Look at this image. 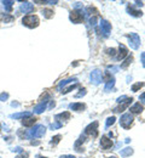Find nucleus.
I'll use <instances>...</instances> for the list:
<instances>
[{"label":"nucleus","mask_w":145,"mask_h":158,"mask_svg":"<svg viewBox=\"0 0 145 158\" xmlns=\"http://www.w3.org/2000/svg\"><path fill=\"white\" fill-rule=\"evenodd\" d=\"M22 23L28 27V28H35L39 26L40 21H39V17L35 16V15H29V16H25L22 18Z\"/></svg>","instance_id":"f257e3e1"},{"label":"nucleus","mask_w":145,"mask_h":158,"mask_svg":"<svg viewBox=\"0 0 145 158\" xmlns=\"http://www.w3.org/2000/svg\"><path fill=\"white\" fill-rule=\"evenodd\" d=\"M45 131H46V129H45V126L44 125H35L33 129L29 131L28 134H29V137H36V139H39V137H41V136H44V134H45Z\"/></svg>","instance_id":"f03ea898"},{"label":"nucleus","mask_w":145,"mask_h":158,"mask_svg":"<svg viewBox=\"0 0 145 158\" xmlns=\"http://www.w3.org/2000/svg\"><path fill=\"white\" fill-rule=\"evenodd\" d=\"M128 39H129V46L133 49V50H137L140 45V38L137 33H131V34H127L126 35Z\"/></svg>","instance_id":"7ed1b4c3"},{"label":"nucleus","mask_w":145,"mask_h":158,"mask_svg":"<svg viewBox=\"0 0 145 158\" xmlns=\"http://www.w3.org/2000/svg\"><path fill=\"white\" fill-rule=\"evenodd\" d=\"M132 123H133V116L131 113H124L120 119V124L124 129H129Z\"/></svg>","instance_id":"20e7f679"},{"label":"nucleus","mask_w":145,"mask_h":158,"mask_svg":"<svg viewBox=\"0 0 145 158\" xmlns=\"http://www.w3.org/2000/svg\"><path fill=\"white\" fill-rule=\"evenodd\" d=\"M91 82L94 84V85H98L102 83V79H103V74L99 70H94L91 72Z\"/></svg>","instance_id":"39448f33"},{"label":"nucleus","mask_w":145,"mask_h":158,"mask_svg":"<svg viewBox=\"0 0 145 158\" xmlns=\"http://www.w3.org/2000/svg\"><path fill=\"white\" fill-rule=\"evenodd\" d=\"M97 128H98V122H93L88 126H86L85 134L86 135H92L93 137H97V135H98V130H97Z\"/></svg>","instance_id":"423d86ee"},{"label":"nucleus","mask_w":145,"mask_h":158,"mask_svg":"<svg viewBox=\"0 0 145 158\" xmlns=\"http://www.w3.org/2000/svg\"><path fill=\"white\" fill-rule=\"evenodd\" d=\"M69 18H70V21L73 23H81L82 19H83V16H82V14L79 11V10H74V11L70 12Z\"/></svg>","instance_id":"0eeeda50"},{"label":"nucleus","mask_w":145,"mask_h":158,"mask_svg":"<svg viewBox=\"0 0 145 158\" xmlns=\"http://www.w3.org/2000/svg\"><path fill=\"white\" fill-rule=\"evenodd\" d=\"M100 28H102V31H103V34L105 37H108L110 34V31H111V24L106 21V19H102L100 21Z\"/></svg>","instance_id":"6e6552de"},{"label":"nucleus","mask_w":145,"mask_h":158,"mask_svg":"<svg viewBox=\"0 0 145 158\" xmlns=\"http://www.w3.org/2000/svg\"><path fill=\"white\" fill-rule=\"evenodd\" d=\"M19 10H21V11H22L23 14H30V12H33V11H34L35 9H34V5H33V4L25 1V3H23V4L21 5Z\"/></svg>","instance_id":"1a4fd4ad"},{"label":"nucleus","mask_w":145,"mask_h":158,"mask_svg":"<svg viewBox=\"0 0 145 158\" xmlns=\"http://www.w3.org/2000/svg\"><path fill=\"white\" fill-rule=\"evenodd\" d=\"M132 101H133V98H132V97H131V98L128 97L127 100H126L123 103H121L119 107H116L115 110H114V112H115V113H119V112H122V111H124L126 108H127V107L131 105V102H132Z\"/></svg>","instance_id":"9d476101"},{"label":"nucleus","mask_w":145,"mask_h":158,"mask_svg":"<svg viewBox=\"0 0 145 158\" xmlns=\"http://www.w3.org/2000/svg\"><path fill=\"white\" fill-rule=\"evenodd\" d=\"M128 55V50H127V47H126L123 44H121L120 45V47H119V55L116 56V58L120 61V60H123V58Z\"/></svg>","instance_id":"9b49d317"},{"label":"nucleus","mask_w":145,"mask_h":158,"mask_svg":"<svg viewBox=\"0 0 145 158\" xmlns=\"http://www.w3.org/2000/svg\"><path fill=\"white\" fill-rule=\"evenodd\" d=\"M100 146H102L103 150H109L110 147L112 146V141L110 139H108L106 136H103L102 140H100Z\"/></svg>","instance_id":"f8f14e48"},{"label":"nucleus","mask_w":145,"mask_h":158,"mask_svg":"<svg viewBox=\"0 0 145 158\" xmlns=\"http://www.w3.org/2000/svg\"><path fill=\"white\" fill-rule=\"evenodd\" d=\"M47 102H48L47 100L41 101L37 106L34 107V111H33V112H35V113H37V114H39V113H42V112L46 110V107H47Z\"/></svg>","instance_id":"ddd939ff"},{"label":"nucleus","mask_w":145,"mask_h":158,"mask_svg":"<svg viewBox=\"0 0 145 158\" xmlns=\"http://www.w3.org/2000/svg\"><path fill=\"white\" fill-rule=\"evenodd\" d=\"M127 12L129 15L134 16V17H141V15H143L141 11H139V10H135L133 6H127Z\"/></svg>","instance_id":"4468645a"},{"label":"nucleus","mask_w":145,"mask_h":158,"mask_svg":"<svg viewBox=\"0 0 145 158\" xmlns=\"http://www.w3.org/2000/svg\"><path fill=\"white\" fill-rule=\"evenodd\" d=\"M35 122H36V119L33 117H27V118H23L22 119V124L24 126H32V125L35 124Z\"/></svg>","instance_id":"2eb2a0df"},{"label":"nucleus","mask_w":145,"mask_h":158,"mask_svg":"<svg viewBox=\"0 0 145 158\" xmlns=\"http://www.w3.org/2000/svg\"><path fill=\"white\" fill-rule=\"evenodd\" d=\"M70 110H73V111H76V112H81V111H83L85 110V105L83 103H79V102H76V103H71L70 106Z\"/></svg>","instance_id":"dca6fc26"},{"label":"nucleus","mask_w":145,"mask_h":158,"mask_svg":"<svg viewBox=\"0 0 145 158\" xmlns=\"http://www.w3.org/2000/svg\"><path fill=\"white\" fill-rule=\"evenodd\" d=\"M69 118H70V113H69V112H64V113L57 114V116L54 117V119H56L57 122H59V119H62V121H68Z\"/></svg>","instance_id":"f3484780"},{"label":"nucleus","mask_w":145,"mask_h":158,"mask_svg":"<svg viewBox=\"0 0 145 158\" xmlns=\"http://www.w3.org/2000/svg\"><path fill=\"white\" fill-rule=\"evenodd\" d=\"M77 83V78H68V79H64V80L59 82V84H58V88H62V86H65L66 84H69V83Z\"/></svg>","instance_id":"a211bd4d"},{"label":"nucleus","mask_w":145,"mask_h":158,"mask_svg":"<svg viewBox=\"0 0 145 158\" xmlns=\"http://www.w3.org/2000/svg\"><path fill=\"white\" fill-rule=\"evenodd\" d=\"M131 112H132V113H140V112H143V106H141L139 102L134 103V105L131 107Z\"/></svg>","instance_id":"6ab92c4d"},{"label":"nucleus","mask_w":145,"mask_h":158,"mask_svg":"<svg viewBox=\"0 0 145 158\" xmlns=\"http://www.w3.org/2000/svg\"><path fill=\"white\" fill-rule=\"evenodd\" d=\"M120 154H121V157H129V156L133 154V149H131V147H126V149L120 151Z\"/></svg>","instance_id":"aec40b11"},{"label":"nucleus","mask_w":145,"mask_h":158,"mask_svg":"<svg viewBox=\"0 0 145 158\" xmlns=\"http://www.w3.org/2000/svg\"><path fill=\"white\" fill-rule=\"evenodd\" d=\"M32 114L29 112H19V113H15L11 114V118H15V119H18V118H27V117H30Z\"/></svg>","instance_id":"412c9836"},{"label":"nucleus","mask_w":145,"mask_h":158,"mask_svg":"<svg viewBox=\"0 0 145 158\" xmlns=\"http://www.w3.org/2000/svg\"><path fill=\"white\" fill-rule=\"evenodd\" d=\"M114 85H115V78L114 77H111L108 82H106V85H105V91H110L111 89L114 88Z\"/></svg>","instance_id":"4be33fe9"},{"label":"nucleus","mask_w":145,"mask_h":158,"mask_svg":"<svg viewBox=\"0 0 145 158\" xmlns=\"http://www.w3.org/2000/svg\"><path fill=\"white\" fill-rule=\"evenodd\" d=\"M4 6H5V10L7 12H10L12 10V4H15V1H12V0H5V1H3Z\"/></svg>","instance_id":"5701e85b"},{"label":"nucleus","mask_w":145,"mask_h":158,"mask_svg":"<svg viewBox=\"0 0 145 158\" xmlns=\"http://www.w3.org/2000/svg\"><path fill=\"white\" fill-rule=\"evenodd\" d=\"M1 17H3L4 21H5V23H10V22H12L13 19H15L13 16H10V15H7V14H3Z\"/></svg>","instance_id":"b1692460"},{"label":"nucleus","mask_w":145,"mask_h":158,"mask_svg":"<svg viewBox=\"0 0 145 158\" xmlns=\"http://www.w3.org/2000/svg\"><path fill=\"white\" fill-rule=\"evenodd\" d=\"M132 61H133V56H128V58H127V60H126L122 65H121V68H123V70H124V68H127L131 63H132Z\"/></svg>","instance_id":"393cba45"},{"label":"nucleus","mask_w":145,"mask_h":158,"mask_svg":"<svg viewBox=\"0 0 145 158\" xmlns=\"http://www.w3.org/2000/svg\"><path fill=\"white\" fill-rule=\"evenodd\" d=\"M42 14H44V16H45L46 18H51V17H53V11H52V10H50V9H44Z\"/></svg>","instance_id":"a878e982"},{"label":"nucleus","mask_w":145,"mask_h":158,"mask_svg":"<svg viewBox=\"0 0 145 158\" xmlns=\"http://www.w3.org/2000/svg\"><path fill=\"white\" fill-rule=\"evenodd\" d=\"M115 121H116V118H115V117H109L108 119H106V123H105V128H109L110 125H112V124L115 123Z\"/></svg>","instance_id":"bb28decb"},{"label":"nucleus","mask_w":145,"mask_h":158,"mask_svg":"<svg viewBox=\"0 0 145 158\" xmlns=\"http://www.w3.org/2000/svg\"><path fill=\"white\" fill-rule=\"evenodd\" d=\"M61 139H62L61 135H56L54 137H52V139H51V145H57L58 142L61 141Z\"/></svg>","instance_id":"cd10ccee"},{"label":"nucleus","mask_w":145,"mask_h":158,"mask_svg":"<svg viewBox=\"0 0 145 158\" xmlns=\"http://www.w3.org/2000/svg\"><path fill=\"white\" fill-rule=\"evenodd\" d=\"M145 85V83H137V84H134L132 86V91H138L140 88H143Z\"/></svg>","instance_id":"c85d7f7f"},{"label":"nucleus","mask_w":145,"mask_h":158,"mask_svg":"<svg viewBox=\"0 0 145 158\" xmlns=\"http://www.w3.org/2000/svg\"><path fill=\"white\" fill-rule=\"evenodd\" d=\"M62 126H63V124L59 123V122H56V123H53V124L50 125V128H51L52 130H54V129H59V128H62Z\"/></svg>","instance_id":"c756f323"},{"label":"nucleus","mask_w":145,"mask_h":158,"mask_svg":"<svg viewBox=\"0 0 145 158\" xmlns=\"http://www.w3.org/2000/svg\"><path fill=\"white\" fill-rule=\"evenodd\" d=\"M77 86V84H75V85H70L69 88H66V89H63V94H66V93H69V91H71V90H74V89Z\"/></svg>","instance_id":"7c9ffc66"},{"label":"nucleus","mask_w":145,"mask_h":158,"mask_svg":"<svg viewBox=\"0 0 145 158\" xmlns=\"http://www.w3.org/2000/svg\"><path fill=\"white\" fill-rule=\"evenodd\" d=\"M8 98V94L6 93H3V94H0V101H5Z\"/></svg>","instance_id":"2f4dec72"},{"label":"nucleus","mask_w":145,"mask_h":158,"mask_svg":"<svg viewBox=\"0 0 145 158\" xmlns=\"http://www.w3.org/2000/svg\"><path fill=\"white\" fill-rule=\"evenodd\" d=\"M108 70L111 71L112 73H116V72H117V71L120 70V68H119V67H115V66H109V67H108Z\"/></svg>","instance_id":"473e14b6"},{"label":"nucleus","mask_w":145,"mask_h":158,"mask_svg":"<svg viewBox=\"0 0 145 158\" xmlns=\"http://www.w3.org/2000/svg\"><path fill=\"white\" fill-rule=\"evenodd\" d=\"M86 95V89H81V90H80V93L79 94H76V96L75 97H77V98H79V97H81V96H85Z\"/></svg>","instance_id":"72a5a7b5"},{"label":"nucleus","mask_w":145,"mask_h":158,"mask_svg":"<svg viewBox=\"0 0 145 158\" xmlns=\"http://www.w3.org/2000/svg\"><path fill=\"white\" fill-rule=\"evenodd\" d=\"M140 60H141V65H143V67L145 68V52H141V55H140Z\"/></svg>","instance_id":"f704fd0d"},{"label":"nucleus","mask_w":145,"mask_h":158,"mask_svg":"<svg viewBox=\"0 0 145 158\" xmlns=\"http://www.w3.org/2000/svg\"><path fill=\"white\" fill-rule=\"evenodd\" d=\"M106 52H108V55L114 56V55L116 54V50H115V49H108V50H106Z\"/></svg>","instance_id":"c9c22d12"},{"label":"nucleus","mask_w":145,"mask_h":158,"mask_svg":"<svg viewBox=\"0 0 145 158\" xmlns=\"http://www.w3.org/2000/svg\"><path fill=\"white\" fill-rule=\"evenodd\" d=\"M95 23H97V17L94 16V17H92V18L90 19V24H91V26H95Z\"/></svg>","instance_id":"e433bc0d"},{"label":"nucleus","mask_w":145,"mask_h":158,"mask_svg":"<svg viewBox=\"0 0 145 158\" xmlns=\"http://www.w3.org/2000/svg\"><path fill=\"white\" fill-rule=\"evenodd\" d=\"M127 98H128L127 96H124V95H123V96H120V97H119V98H117V100H116V101H117L119 103H121V102H122V100H127Z\"/></svg>","instance_id":"4c0bfd02"},{"label":"nucleus","mask_w":145,"mask_h":158,"mask_svg":"<svg viewBox=\"0 0 145 158\" xmlns=\"http://www.w3.org/2000/svg\"><path fill=\"white\" fill-rule=\"evenodd\" d=\"M28 157H29V154H28L27 152H25V153H24V152H22V154H21V156H17L16 158H28Z\"/></svg>","instance_id":"58836bf2"},{"label":"nucleus","mask_w":145,"mask_h":158,"mask_svg":"<svg viewBox=\"0 0 145 158\" xmlns=\"http://www.w3.org/2000/svg\"><path fill=\"white\" fill-rule=\"evenodd\" d=\"M59 158H76L75 156H71V154H64V156H61Z\"/></svg>","instance_id":"ea45409f"},{"label":"nucleus","mask_w":145,"mask_h":158,"mask_svg":"<svg viewBox=\"0 0 145 158\" xmlns=\"http://www.w3.org/2000/svg\"><path fill=\"white\" fill-rule=\"evenodd\" d=\"M139 100H140V101H141V102H143V103L145 105V93H144L143 95H140V97H139Z\"/></svg>","instance_id":"a19ab883"},{"label":"nucleus","mask_w":145,"mask_h":158,"mask_svg":"<svg viewBox=\"0 0 145 158\" xmlns=\"http://www.w3.org/2000/svg\"><path fill=\"white\" fill-rule=\"evenodd\" d=\"M12 151L13 152H22V149H21V147H16V149H13Z\"/></svg>","instance_id":"79ce46f5"},{"label":"nucleus","mask_w":145,"mask_h":158,"mask_svg":"<svg viewBox=\"0 0 145 158\" xmlns=\"http://www.w3.org/2000/svg\"><path fill=\"white\" fill-rule=\"evenodd\" d=\"M135 5H137V6H140V7H141L144 4H143V1H135Z\"/></svg>","instance_id":"37998d69"},{"label":"nucleus","mask_w":145,"mask_h":158,"mask_svg":"<svg viewBox=\"0 0 145 158\" xmlns=\"http://www.w3.org/2000/svg\"><path fill=\"white\" fill-rule=\"evenodd\" d=\"M56 106V103H54V101H51V103H50V108H53Z\"/></svg>","instance_id":"c03bdc74"},{"label":"nucleus","mask_w":145,"mask_h":158,"mask_svg":"<svg viewBox=\"0 0 145 158\" xmlns=\"http://www.w3.org/2000/svg\"><path fill=\"white\" fill-rule=\"evenodd\" d=\"M32 145H39V141H32Z\"/></svg>","instance_id":"a18cd8bd"},{"label":"nucleus","mask_w":145,"mask_h":158,"mask_svg":"<svg viewBox=\"0 0 145 158\" xmlns=\"http://www.w3.org/2000/svg\"><path fill=\"white\" fill-rule=\"evenodd\" d=\"M129 141H131V139H126V140H124V142H126V144H128Z\"/></svg>","instance_id":"49530a36"},{"label":"nucleus","mask_w":145,"mask_h":158,"mask_svg":"<svg viewBox=\"0 0 145 158\" xmlns=\"http://www.w3.org/2000/svg\"><path fill=\"white\" fill-rule=\"evenodd\" d=\"M37 158H46V157H41V156H37Z\"/></svg>","instance_id":"de8ad7c7"},{"label":"nucleus","mask_w":145,"mask_h":158,"mask_svg":"<svg viewBox=\"0 0 145 158\" xmlns=\"http://www.w3.org/2000/svg\"><path fill=\"white\" fill-rule=\"evenodd\" d=\"M109 158H117V157H115V156H111V157H109Z\"/></svg>","instance_id":"09e8293b"}]
</instances>
